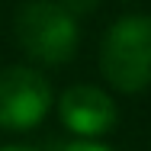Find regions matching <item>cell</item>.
Returning a JSON list of instances; mask_svg holds the SVG:
<instances>
[{"instance_id":"cell-7","label":"cell","mask_w":151,"mask_h":151,"mask_svg":"<svg viewBox=\"0 0 151 151\" xmlns=\"http://www.w3.org/2000/svg\"><path fill=\"white\" fill-rule=\"evenodd\" d=\"M68 3H71V6H84V10H87V6H90L93 0H68Z\"/></svg>"},{"instance_id":"cell-3","label":"cell","mask_w":151,"mask_h":151,"mask_svg":"<svg viewBox=\"0 0 151 151\" xmlns=\"http://www.w3.org/2000/svg\"><path fill=\"white\" fill-rule=\"evenodd\" d=\"M52 109V87L32 68H3L0 71V129L29 132Z\"/></svg>"},{"instance_id":"cell-5","label":"cell","mask_w":151,"mask_h":151,"mask_svg":"<svg viewBox=\"0 0 151 151\" xmlns=\"http://www.w3.org/2000/svg\"><path fill=\"white\" fill-rule=\"evenodd\" d=\"M61 151H109V148L106 145H96V142H74V145H68Z\"/></svg>"},{"instance_id":"cell-6","label":"cell","mask_w":151,"mask_h":151,"mask_svg":"<svg viewBox=\"0 0 151 151\" xmlns=\"http://www.w3.org/2000/svg\"><path fill=\"white\" fill-rule=\"evenodd\" d=\"M0 151H35V148H29V145H6V148H0Z\"/></svg>"},{"instance_id":"cell-2","label":"cell","mask_w":151,"mask_h":151,"mask_svg":"<svg viewBox=\"0 0 151 151\" xmlns=\"http://www.w3.org/2000/svg\"><path fill=\"white\" fill-rule=\"evenodd\" d=\"M16 42L32 61L64 64L77 52V23L74 13L52 0H29L16 13Z\"/></svg>"},{"instance_id":"cell-1","label":"cell","mask_w":151,"mask_h":151,"mask_svg":"<svg viewBox=\"0 0 151 151\" xmlns=\"http://www.w3.org/2000/svg\"><path fill=\"white\" fill-rule=\"evenodd\" d=\"M100 71L119 93H138L151 84V16L116 19L100 45Z\"/></svg>"},{"instance_id":"cell-4","label":"cell","mask_w":151,"mask_h":151,"mask_svg":"<svg viewBox=\"0 0 151 151\" xmlns=\"http://www.w3.org/2000/svg\"><path fill=\"white\" fill-rule=\"evenodd\" d=\"M58 116L81 138L106 135L116 125V119H119L113 96L106 90H100V87H90V84H77V87H68V90L61 93Z\"/></svg>"}]
</instances>
